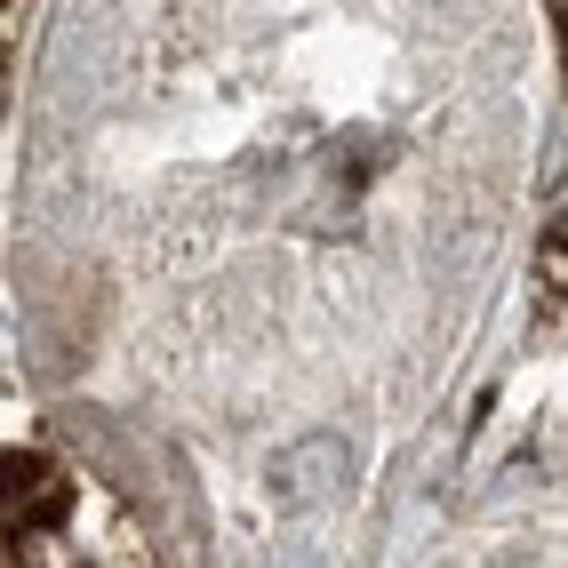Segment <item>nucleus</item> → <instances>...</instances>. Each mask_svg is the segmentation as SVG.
<instances>
[{
  "mask_svg": "<svg viewBox=\"0 0 568 568\" xmlns=\"http://www.w3.org/2000/svg\"><path fill=\"white\" fill-rule=\"evenodd\" d=\"M17 568H81V552H72L64 528L49 520V528H24V537H17Z\"/></svg>",
  "mask_w": 568,
  "mask_h": 568,
  "instance_id": "nucleus-3",
  "label": "nucleus"
},
{
  "mask_svg": "<svg viewBox=\"0 0 568 568\" xmlns=\"http://www.w3.org/2000/svg\"><path fill=\"white\" fill-rule=\"evenodd\" d=\"M64 505V480L41 465V457H9V537H24V528H49Z\"/></svg>",
  "mask_w": 568,
  "mask_h": 568,
  "instance_id": "nucleus-2",
  "label": "nucleus"
},
{
  "mask_svg": "<svg viewBox=\"0 0 568 568\" xmlns=\"http://www.w3.org/2000/svg\"><path fill=\"white\" fill-rule=\"evenodd\" d=\"M560 241H568V193H560Z\"/></svg>",
  "mask_w": 568,
  "mask_h": 568,
  "instance_id": "nucleus-5",
  "label": "nucleus"
},
{
  "mask_svg": "<svg viewBox=\"0 0 568 568\" xmlns=\"http://www.w3.org/2000/svg\"><path fill=\"white\" fill-rule=\"evenodd\" d=\"M345 488H353V440H345V433H305V440H288L281 457H273V473H264V497H273L281 513H296V520L328 513Z\"/></svg>",
  "mask_w": 568,
  "mask_h": 568,
  "instance_id": "nucleus-1",
  "label": "nucleus"
},
{
  "mask_svg": "<svg viewBox=\"0 0 568 568\" xmlns=\"http://www.w3.org/2000/svg\"><path fill=\"white\" fill-rule=\"evenodd\" d=\"M273 568H336V552H328V545H313V537H288Z\"/></svg>",
  "mask_w": 568,
  "mask_h": 568,
  "instance_id": "nucleus-4",
  "label": "nucleus"
}]
</instances>
